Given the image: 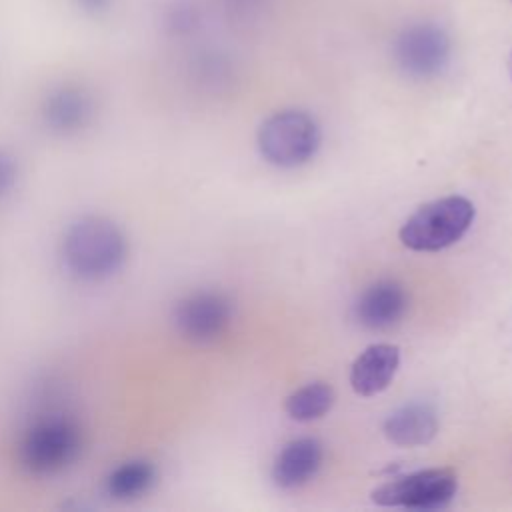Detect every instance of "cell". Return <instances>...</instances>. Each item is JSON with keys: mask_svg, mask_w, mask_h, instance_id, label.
I'll return each instance as SVG.
<instances>
[{"mask_svg": "<svg viewBox=\"0 0 512 512\" xmlns=\"http://www.w3.org/2000/svg\"><path fill=\"white\" fill-rule=\"evenodd\" d=\"M96 96L80 82L52 86L40 102L42 126L56 136H74L86 130L96 118Z\"/></svg>", "mask_w": 512, "mask_h": 512, "instance_id": "ba28073f", "label": "cell"}, {"mask_svg": "<svg viewBox=\"0 0 512 512\" xmlns=\"http://www.w3.org/2000/svg\"><path fill=\"white\" fill-rule=\"evenodd\" d=\"M110 2H112V0H78V4H80L86 12H92V14L104 12V10L110 6Z\"/></svg>", "mask_w": 512, "mask_h": 512, "instance_id": "2e32d148", "label": "cell"}, {"mask_svg": "<svg viewBox=\"0 0 512 512\" xmlns=\"http://www.w3.org/2000/svg\"><path fill=\"white\" fill-rule=\"evenodd\" d=\"M334 388L326 382H310L294 390L286 402V414L296 422H310L322 418L334 404Z\"/></svg>", "mask_w": 512, "mask_h": 512, "instance_id": "5bb4252c", "label": "cell"}, {"mask_svg": "<svg viewBox=\"0 0 512 512\" xmlns=\"http://www.w3.org/2000/svg\"><path fill=\"white\" fill-rule=\"evenodd\" d=\"M508 72H510V78H512V52L508 56Z\"/></svg>", "mask_w": 512, "mask_h": 512, "instance_id": "e0dca14e", "label": "cell"}, {"mask_svg": "<svg viewBox=\"0 0 512 512\" xmlns=\"http://www.w3.org/2000/svg\"><path fill=\"white\" fill-rule=\"evenodd\" d=\"M450 54V36L434 22H416L402 28L392 44L396 66L414 80H430L442 74Z\"/></svg>", "mask_w": 512, "mask_h": 512, "instance_id": "5b68a950", "label": "cell"}, {"mask_svg": "<svg viewBox=\"0 0 512 512\" xmlns=\"http://www.w3.org/2000/svg\"><path fill=\"white\" fill-rule=\"evenodd\" d=\"M410 298L396 280H378L370 284L354 304V318L368 330H388L408 312Z\"/></svg>", "mask_w": 512, "mask_h": 512, "instance_id": "9c48e42d", "label": "cell"}, {"mask_svg": "<svg viewBox=\"0 0 512 512\" xmlns=\"http://www.w3.org/2000/svg\"><path fill=\"white\" fill-rule=\"evenodd\" d=\"M18 174L20 168L16 158L10 152L0 150V200H4L16 188Z\"/></svg>", "mask_w": 512, "mask_h": 512, "instance_id": "9a60e30c", "label": "cell"}, {"mask_svg": "<svg viewBox=\"0 0 512 512\" xmlns=\"http://www.w3.org/2000/svg\"><path fill=\"white\" fill-rule=\"evenodd\" d=\"M130 244L124 230L108 216L86 214L68 224L60 240L66 272L84 282L108 280L122 270Z\"/></svg>", "mask_w": 512, "mask_h": 512, "instance_id": "6da1fadb", "label": "cell"}, {"mask_svg": "<svg viewBox=\"0 0 512 512\" xmlns=\"http://www.w3.org/2000/svg\"><path fill=\"white\" fill-rule=\"evenodd\" d=\"M458 478L450 468H428L392 478L372 490L380 506H402L412 510H438L452 502Z\"/></svg>", "mask_w": 512, "mask_h": 512, "instance_id": "8992f818", "label": "cell"}, {"mask_svg": "<svg viewBox=\"0 0 512 512\" xmlns=\"http://www.w3.org/2000/svg\"><path fill=\"white\" fill-rule=\"evenodd\" d=\"M322 456V444L316 438H296L288 442L274 460V484L286 490L306 484L320 470Z\"/></svg>", "mask_w": 512, "mask_h": 512, "instance_id": "8fae6325", "label": "cell"}, {"mask_svg": "<svg viewBox=\"0 0 512 512\" xmlns=\"http://www.w3.org/2000/svg\"><path fill=\"white\" fill-rule=\"evenodd\" d=\"M400 364V348L394 344L368 346L350 368L352 390L360 396L382 392L394 378Z\"/></svg>", "mask_w": 512, "mask_h": 512, "instance_id": "30bf717a", "label": "cell"}, {"mask_svg": "<svg viewBox=\"0 0 512 512\" xmlns=\"http://www.w3.org/2000/svg\"><path fill=\"white\" fill-rule=\"evenodd\" d=\"M234 316L232 300L218 290H196L178 300L172 322L178 334L194 344L218 340Z\"/></svg>", "mask_w": 512, "mask_h": 512, "instance_id": "52a82bcc", "label": "cell"}, {"mask_svg": "<svg viewBox=\"0 0 512 512\" xmlns=\"http://www.w3.org/2000/svg\"><path fill=\"white\" fill-rule=\"evenodd\" d=\"M158 470L150 460L132 458L110 470L106 476V492L114 500H136L156 484Z\"/></svg>", "mask_w": 512, "mask_h": 512, "instance_id": "4fadbf2b", "label": "cell"}, {"mask_svg": "<svg viewBox=\"0 0 512 512\" xmlns=\"http://www.w3.org/2000/svg\"><path fill=\"white\" fill-rule=\"evenodd\" d=\"M258 150L262 158L280 168L306 164L320 148L318 122L302 110H280L258 128Z\"/></svg>", "mask_w": 512, "mask_h": 512, "instance_id": "277c9868", "label": "cell"}, {"mask_svg": "<svg viewBox=\"0 0 512 512\" xmlns=\"http://www.w3.org/2000/svg\"><path fill=\"white\" fill-rule=\"evenodd\" d=\"M474 204L464 196H444L420 206L402 224L400 242L418 252H436L458 242L472 226Z\"/></svg>", "mask_w": 512, "mask_h": 512, "instance_id": "3957f363", "label": "cell"}, {"mask_svg": "<svg viewBox=\"0 0 512 512\" xmlns=\"http://www.w3.org/2000/svg\"><path fill=\"white\" fill-rule=\"evenodd\" d=\"M438 414L426 402H408L396 408L384 422V434L396 446H424L438 432Z\"/></svg>", "mask_w": 512, "mask_h": 512, "instance_id": "7c38bea8", "label": "cell"}, {"mask_svg": "<svg viewBox=\"0 0 512 512\" xmlns=\"http://www.w3.org/2000/svg\"><path fill=\"white\" fill-rule=\"evenodd\" d=\"M82 450V430L64 414L38 418L18 444L20 466L34 476H50L66 470Z\"/></svg>", "mask_w": 512, "mask_h": 512, "instance_id": "7a4b0ae2", "label": "cell"}]
</instances>
